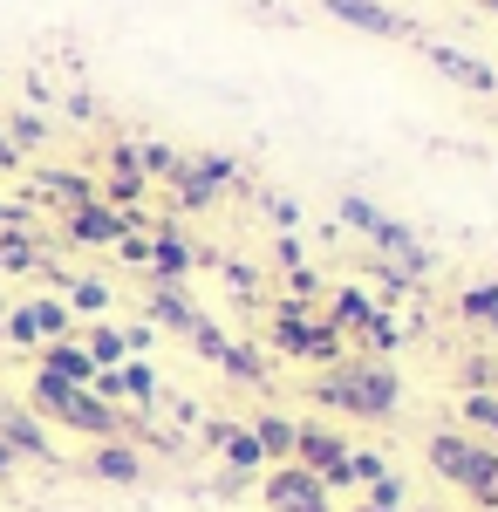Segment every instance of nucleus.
<instances>
[{"mask_svg": "<svg viewBox=\"0 0 498 512\" xmlns=\"http://www.w3.org/2000/svg\"><path fill=\"white\" fill-rule=\"evenodd\" d=\"M314 396L328 403V410H348V417H362V424H389L396 417V403H403V383H396V369H389L383 355H348L335 362Z\"/></svg>", "mask_w": 498, "mask_h": 512, "instance_id": "1", "label": "nucleus"}, {"mask_svg": "<svg viewBox=\"0 0 498 512\" xmlns=\"http://www.w3.org/2000/svg\"><path fill=\"white\" fill-rule=\"evenodd\" d=\"M458 417H464V424H478L485 437H498V396H492V390H464Z\"/></svg>", "mask_w": 498, "mask_h": 512, "instance_id": "25", "label": "nucleus"}, {"mask_svg": "<svg viewBox=\"0 0 498 512\" xmlns=\"http://www.w3.org/2000/svg\"><path fill=\"white\" fill-rule=\"evenodd\" d=\"M123 342H130V355H144L157 342V328H151V321H137V328H123Z\"/></svg>", "mask_w": 498, "mask_h": 512, "instance_id": "34", "label": "nucleus"}, {"mask_svg": "<svg viewBox=\"0 0 498 512\" xmlns=\"http://www.w3.org/2000/svg\"><path fill=\"white\" fill-rule=\"evenodd\" d=\"M492 396H498V355H492Z\"/></svg>", "mask_w": 498, "mask_h": 512, "instance_id": "38", "label": "nucleus"}, {"mask_svg": "<svg viewBox=\"0 0 498 512\" xmlns=\"http://www.w3.org/2000/svg\"><path fill=\"white\" fill-rule=\"evenodd\" d=\"M273 260H280V267H301V239H294V233H280V246H273Z\"/></svg>", "mask_w": 498, "mask_h": 512, "instance_id": "35", "label": "nucleus"}, {"mask_svg": "<svg viewBox=\"0 0 498 512\" xmlns=\"http://www.w3.org/2000/svg\"><path fill=\"white\" fill-rule=\"evenodd\" d=\"M28 410L48 417V424H62V431L89 437V444L130 437V410H116V403H103L96 390H76V383H62V376H48V369H35V383H28Z\"/></svg>", "mask_w": 498, "mask_h": 512, "instance_id": "2", "label": "nucleus"}, {"mask_svg": "<svg viewBox=\"0 0 498 512\" xmlns=\"http://www.w3.org/2000/svg\"><path fill=\"white\" fill-rule=\"evenodd\" d=\"M273 349L294 355V362H342V328H328V321L307 315V301H280L273 308Z\"/></svg>", "mask_w": 498, "mask_h": 512, "instance_id": "4", "label": "nucleus"}, {"mask_svg": "<svg viewBox=\"0 0 498 512\" xmlns=\"http://www.w3.org/2000/svg\"><path fill=\"white\" fill-rule=\"evenodd\" d=\"M246 431L260 437L267 465H287V458H294V431H301V424H294V417H280V410H260V417H253Z\"/></svg>", "mask_w": 498, "mask_h": 512, "instance_id": "16", "label": "nucleus"}, {"mask_svg": "<svg viewBox=\"0 0 498 512\" xmlns=\"http://www.w3.org/2000/svg\"><path fill=\"white\" fill-rule=\"evenodd\" d=\"M362 335H369V349H376V355L403 349V321H396V315H376V321H369V328H362Z\"/></svg>", "mask_w": 498, "mask_h": 512, "instance_id": "29", "label": "nucleus"}, {"mask_svg": "<svg viewBox=\"0 0 498 512\" xmlns=\"http://www.w3.org/2000/svg\"><path fill=\"white\" fill-rule=\"evenodd\" d=\"M35 369L62 376V383H76V390H89V383H96V362H89V349H82L76 335H69V342H41V362H35Z\"/></svg>", "mask_w": 498, "mask_h": 512, "instance_id": "15", "label": "nucleus"}, {"mask_svg": "<svg viewBox=\"0 0 498 512\" xmlns=\"http://www.w3.org/2000/svg\"><path fill=\"white\" fill-rule=\"evenodd\" d=\"M14 164L21 158H14V144H7V130H0V171H14Z\"/></svg>", "mask_w": 498, "mask_h": 512, "instance_id": "37", "label": "nucleus"}, {"mask_svg": "<svg viewBox=\"0 0 498 512\" xmlns=\"http://www.w3.org/2000/svg\"><path fill=\"white\" fill-rule=\"evenodd\" d=\"M28 315H35V335H41V342H69V328H76V315H69V301H55V294H41V301H28Z\"/></svg>", "mask_w": 498, "mask_h": 512, "instance_id": "22", "label": "nucleus"}, {"mask_svg": "<svg viewBox=\"0 0 498 512\" xmlns=\"http://www.w3.org/2000/svg\"><path fill=\"white\" fill-rule=\"evenodd\" d=\"M62 233L76 239V246H116L123 233H151V226H144V212H116L103 198H89L76 212H62Z\"/></svg>", "mask_w": 498, "mask_h": 512, "instance_id": "7", "label": "nucleus"}, {"mask_svg": "<svg viewBox=\"0 0 498 512\" xmlns=\"http://www.w3.org/2000/svg\"><path fill=\"white\" fill-rule=\"evenodd\" d=\"M21 472V458H14V451H7V444H0V485H7V478Z\"/></svg>", "mask_w": 498, "mask_h": 512, "instance_id": "36", "label": "nucleus"}, {"mask_svg": "<svg viewBox=\"0 0 498 512\" xmlns=\"http://www.w3.org/2000/svg\"><path fill=\"white\" fill-rule=\"evenodd\" d=\"M260 492H267L273 512H335V492H328L314 472H301V465H267Z\"/></svg>", "mask_w": 498, "mask_h": 512, "instance_id": "8", "label": "nucleus"}, {"mask_svg": "<svg viewBox=\"0 0 498 512\" xmlns=\"http://www.w3.org/2000/svg\"><path fill=\"white\" fill-rule=\"evenodd\" d=\"M485 7H492V14H498V0H485Z\"/></svg>", "mask_w": 498, "mask_h": 512, "instance_id": "39", "label": "nucleus"}, {"mask_svg": "<svg viewBox=\"0 0 498 512\" xmlns=\"http://www.w3.org/2000/svg\"><path fill=\"white\" fill-rule=\"evenodd\" d=\"M458 315L498 335V280H478V287H464V294H458Z\"/></svg>", "mask_w": 498, "mask_h": 512, "instance_id": "23", "label": "nucleus"}, {"mask_svg": "<svg viewBox=\"0 0 498 512\" xmlns=\"http://www.w3.org/2000/svg\"><path fill=\"white\" fill-rule=\"evenodd\" d=\"M171 164H178V151H171V144H157V137H144V144H137V171H144V178H171Z\"/></svg>", "mask_w": 498, "mask_h": 512, "instance_id": "28", "label": "nucleus"}, {"mask_svg": "<svg viewBox=\"0 0 498 512\" xmlns=\"http://www.w3.org/2000/svg\"><path fill=\"white\" fill-rule=\"evenodd\" d=\"M423 451H430V472L437 478H451L485 512H498V451L492 444H478V437H464V431H437Z\"/></svg>", "mask_w": 498, "mask_h": 512, "instance_id": "3", "label": "nucleus"}, {"mask_svg": "<svg viewBox=\"0 0 498 512\" xmlns=\"http://www.w3.org/2000/svg\"><path fill=\"white\" fill-rule=\"evenodd\" d=\"M376 315H383V308H376L362 287H335V301H328V328H342V335H348V328L362 335V328H369Z\"/></svg>", "mask_w": 498, "mask_h": 512, "instance_id": "19", "label": "nucleus"}, {"mask_svg": "<svg viewBox=\"0 0 498 512\" xmlns=\"http://www.w3.org/2000/svg\"><path fill=\"white\" fill-rule=\"evenodd\" d=\"M219 369H226V376H246V383H260V376H267V362H260V349H246V342H226V355H219Z\"/></svg>", "mask_w": 498, "mask_h": 512, "instance_id": "27", "label": "nucleus"}, {"mask_svg": "<svg viewBox=\"0 0 498 512\" xmlns=\"http://www.w3.org/2000/svg\"><path fill=\"white\" fill-rule=\"evenodd\" d=\"M198 267V246L178 226H151V280H164V287H178V280Z\"/></svg>", "mask_w": 498, "mask_h": 512, "instance_id": "11", "label": "nucleus"}, {"mask_svg": "<svg viewBox=\"0 0 498 512\" xmlns=\"http://www.w3.org/2000/svg\"><path fill=\"white\" fill-rule=\"evenodd\" d=\"M0 130H7V144H14V158H21V151H35L41 137H48V123H41L35 110H21V117H7Z\"/></svg>", "mask_w": 498, "mask_h": 512, "instance_id": "26", "label": "nucleus"}, {"mask_svg": "<svg viewBox=\"0 0 498 512\" xmlns=\"http://www.w3.org/2000/svg\"><path fill=\"white\" fill-rule=\"evenodd\" d=\"M89 478H103V485H137V478H144V451H137L130 437H110V444L89 451Z\"/></svg>", "mask_w": 498, "mask_h": 512, "instance_id": "12", "label": "nucleus"}, {"mask_svg": "<svg viewBox=\"0 0 498 512\" xmlns=\"http://www.w3.org/2000/svg\"><path fill=\"white\" fill-rule=\"evenodd\" d=\"M423 55L444 69L451 82H464V89H478V96H492L498 89V69H485L478 55H464V48H444V41H423Z\"/></svg>", "mask_w": 498, "mask_h": 512, "instance_id": "13", "label": "nucleus"}, {"mask_svg": "<svg viewBox=\"0 0 498 512\" xmlns=\"http://www.w3.org/2000/svg\"><path fill=\"white\" fill-rule=\"evenodd\" d=\"M0 444L14 451V458H35V465H55V437H48V424H41L28 403H7L0 396Z\"/></svg>", "mask_w": 498, "mask_h": 512, "instance_id": "9", "label": "nucleus"}, {"mask_svg": "<svg viewBox=\"0 0 498 512\" xmlns=\"http://www.w3.org/2000/svg\"><path fill=\"white\" fill-rule=\"evenodd\" d=\"M82 349H89L96 369H123V362H130V342H123V328H110V321H96V328L82 335Z\"/></svg>", "mask_w": 498, "mask_h": 512, "instance_id": "20", "label": "nucleus"}, {"mask_svg": "<svg viewBox=\"0 0 498 512\" xmlns=\"http://www.w3.org/2000/svg\"><path fill=\"white\" fill-rule=\"evenodd\" d=\"M342 226H355L362 239H376V233L389 226V212H376V205H369L362 192H348V198H342Z\"/></svg>", "mask_w": 498, "mask_h": 512, "instance_id": "24", "label": "nucleus"}, {"mask_svg": "<svg viewBox=\"0 0 498 512\" xmlns=\"http://www.w3.org/2000/svg\"><path fill=\"white\" fill-rule=\"evenodd\" d=\"M171 205H185V212H205V205H219L226 185H239V164L219 158V151H178L171 164Z\"/></svg>", "mask_w": 498, "mask_h": 512, "instance_id": "5", "label": "nucleus"}, {"mask_svg": "<svg viewBox=\"0 0 498 512\" xmlns=\"http://www.w3.org/2000/svg\"><path fill=\"white\" fill-rule=\"evenodd\" d=\"M328 14H335L342 28L376 35V41H403V35H410V21H403V14H389L383 0H328Z\"/></svg>", "mask_w": 498, "mask_h": 512, "instance_id": "10", "label": "nucleus"}, {"mask_svg": "<svg viewBox=\"0 0 498 512\" xmlns=\"http://www.w3.org/2000/svg\"><path fill=\"white\" fill-rule=\"evenodd\" d=\"M116 260H130V267H151V233H123V239H116Z\"/></svg>", "mask_w": 498, "mask_h": 512, "instance_id": "32", "label": "nucleus"}, {"mask_svg": "<svg viewBox=\"0 0 498 512\" xmlns=\"http://www.w3.org/2000/svg\"><path fill=\"white\" fill-rule=\"evenodd\" d=\"M151 328H178V335H192V328H198V308L178 294V287L151 280Z\"/></svg>", "mask_w": 498, "mask_h": 512, "instance_id": "18", "label": "nucleus"}, {"mask_svg": "<svg viewBox=\"0 0 498 512\" xmlns=\"http://www.w3.org/2000/svg\"><path fill=\"white\" fill-rule=\"evenodd\" d=\"M69 315H89V321H103V315H110V280H96V274H76V280H69Z\"/></svg>", "mask_w": 498, "mask_h": 512, "instance_id": "21", "label": "nucleus"}, {"mask_svg": "<svg viewBox=\"0 0 498 512\" xmlns=\"http://www.w3.org/2000/svg\"><path fill=\"white\" fill-rule=\"evenodd\" d=\"M348 478H355V485H376V478H389V465L376 451H355V444H348Z\"/></svg>", "mask_w": 498, "mask_h": 512, "instance_id": "30", "label": "nucleus"}, {"mask_svg": "<svg viewBox=\"0 0 498 512\" xmlns=\"http://www.w3.org/2000/svg\"><path fill=\"white\" fill-rule=\"evenodd\" d=\"M7 342H14V349H41L35 315H28V308H7Z\"/></svg>", "mask_w": 498, "mask_h": 512, "instance_id": "31", "label": "nucleus"}, {"mask_svg": "<svg viewBox=\"0 0 498 512\" xmlns=\"http://www.w3.org/2000/svg\"><path fill=\"white\" fill-rule=\"evenodd\" d=\"M35 198L62 205V212H76V205H89V198H96V185H89L82 171H41V178H35Z\"/></svg>", "mask_w": 498, "mask_h": 512, "instance_id": "17", "label": "nucleus"}, {"mask_svg": "<svg viewBox=\"0 0 498 512\" xmlns=\"http://www.w3.org/2000/svg\"><path fill=\"white\" fill-rule=\"evenodd\" d=\"M267 212H273V226H287V233L301 226V205H294L287 192H267Z\"/></svg>", "mask_w": 498, "mask_h": 512, "instance_id": "33", "label": "nucleus"}, {"mask_svg": "<svg viewBox=\"0 0 498 512\" xmlns=\"http://www.w3.org/2000/svg\"><path fill=\"white\" fill-rule=\"evenodd\" d=\"M212 444H219V458H226L239 478H260V472H267V451H260V437L246 431V424H212Z\"/></svg>", "mask_w": 498, "mask_h": 512, "instance_id": "14", "label": "nucleus"}, {"mask_svg": "<svg viewBox=\"0 0 498 512\" xmlns=\"http://www.w3.org/2000/svg\"><path fill=\"white\" fill-rule=\"evenodd\" d=\"M492 96H498V89H492Z\"/></svg>", "mask_w": 498, "mask_h": 512, "instance_id": "40", "label": "nucleus"}, {"mask_svg": "<svg viewBox=\"0 0 498 512\" xmlns=\"http://www.w3.org/2000/svg\"><path fill=\"white\" fill-rule=\"evenodd\" d=\"M287 465L314 472L328 492H355V478H348V437L321 431V424H301V431H294V458H287Z\"/></svg>", "mask_w": 498, "mask_h": 512, "instance_id": "6", "label": "nucleus"}]
</instances>
